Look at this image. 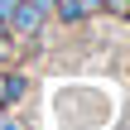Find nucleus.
I'll return each instance as SVG.
<instances>
[{"label":"nucleus","mask_w":130,"mask_h":130,"mask_svg":"<svg viewBox=\"0 0 130 130\" xmlns=\"http://www.w3.org/2000/svg\"><path fill=\"white\" fill-rule=\"evenodd\" d=\"M39 24V10H19V29H34Z\"/></svg>","instance_id":"f257e3e1"},{"label":"nucleus","mask_w":130,"mask_h":130,"mask_svg":"<svg viewBox=\"0 0 130 130\" xmlns=\"http://www.w3.org/2000/svg\"><path fill=\"white\" fill-rule=\"evenodd\" d=\"M5 10H10V0H0V14H5Z\"/></svg>","instance_id":"f03ea898"},{"label":"nucleus","mask_w":130,"mask_h":130,"mask_svg":"<svg viewBox=\"0 0 130 130\" xmlns=\"http://www.w3.org/2000/svg\"><path fill=\"white\" fill-rule=\"evenodd\" d=\"M0 130H19V125H10V121H5V125H0Z\"/></svg>","instance_id":"7ed1b4c3"}]
</instances>
